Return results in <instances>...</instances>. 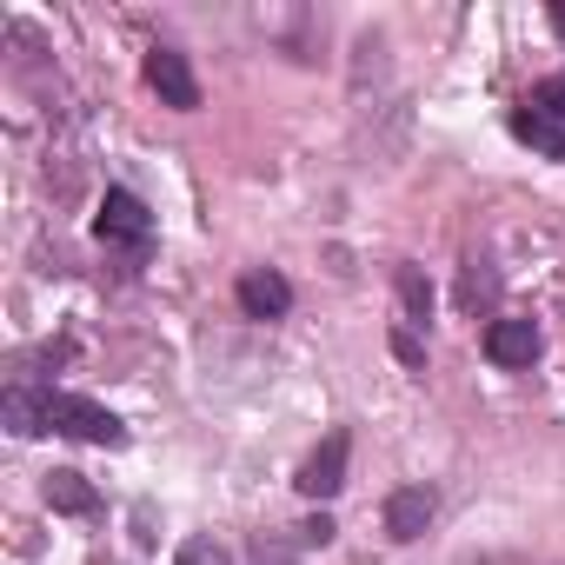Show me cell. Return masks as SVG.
<instances>
[{
    "label": "cell",
    "instance_id": "1",
    "mask_svg": "<svg viewBox=\"0 0 565 565\" xmlns=\"http://www.w3.org/2000/svg\"><path fill=\"white\" fill-rule=\"evenodd\" d=\"M0 419H8V433H21V439H34V433H67V439H87V446H120L127 439V426L100 399H81V393H28V386H8Z\"/></svg>",
    "mask_w": 565,
    "mask_h": 565
},
{
    "label": "cell",
    "instance_id": "2",
    "mask_svg": "<svg viewBox=\"0 0 565 565\" xmlns=\"http://www.w3.org/2000/svg\"><path fill=\"white\" fill-rule=\"evenodd\" d=\"M347 459H353V433H347V426H333V433L300 459L294 486H300L307 499H340V492H347Z\"/></svg>",
    "mask_w": 565,
    "mask_h": 565
},
{
    "label": "cell",
    "instance_id": "3",
    "mask_svg": "<svg viewBox=\"0 0 565 565\" xmlns=\"http://www.w3.org/2000/svg\"><path fill=\"white\" fill-rule=\"evenodd\" d=\"M100 239L120 246V253H147V246H153V213H147V200L127 193V186H107V200H100Z\"/></svg>",
    "mask_w": 565,
    "mask_h": 565
},
{
    "label": "cell",
    "instance_id": "4",
    "mask_svg": "<svg viewBox=\"0 0 565 565\" xmlns=\"http://www.w3.org/2000/svg\"><path fill=\"white\" fill-rule=\"evenodd\" d=\"M147 87L160 94V107H173V114H193L200 107V81H193V67H186V54L180 47H153L147 54Z\"/></svg>",
    "mask_w": 565,
    "mask_h": 565
},
{
    "label": "cell",
    "instance_id": "5",
    "mask_svg": "<svg viewBox=\"0 0 565 565\" xmlns=\"http://www.w3.org/2000/svg\"><path fill=\"white\" fill-rule=\"evenodd\" d=\"M233 300H239V313H246V320H287V313H294V287H287V273H273V266L239 273Z\"/></svg>",
    "mask_w": 565,
    "mask_h": 565
},
{
    "label": "cell",
    "instance_id": "6",
    "mask_svg": "<svg viewBox=\"0 0 565 565\" xmlns=\"http://www.w3.org/2000/svg\"><path fill=\"white\" fill-rule=\"evenodd\" d=\"M486 360L505 366V373H525L539 360V327L532 320H492L486 327Z\"/></svg>",
    "mask_w": 565,
    "mask_h": 565
},
{
    "label": "cell",
    "instance_id": "7",
    "mask_svg": "<svg viewBox=\"0 0 565 565\" xmlns=\"http://www.w3.org/2000/svg\"><path fill=\"white\" fill-rule=\"evenodd\" d=\"M433 512H439V499H433V486H399L393 499H386V539H399V545H413L426 525H433Z\"/></svg>",
    "mask_w": 565,
    "mask_h": 565
},
{
    "label": "cell",
    "instance_id": "8",
    "mask_svg": "<svg viewBox=\"0 0 565 565\" xmlns=\"http://www.w3.org/2000/svg\"><path fill=\"white\" fill-rule=\"evenodd\" d=\"M47 505L67 512V519H94L100 512V492L87 486V472H47Z\"/></svg>",
    "mask_w": 565,
    "mask_h": 565
},
{
    "label": "cell",
    "instance_id": "9",
    "mask_svg": "<svg viewBox=\"0 0 565 565\" xmlns=\"http://www.w3.org/2000/svg\"><path fill=\"white\" fill-rule=\"evenodd\" d=\"M393 287H399L406 327H426V320H433V287H426V273H419L413 259H399V266H393Z\"/></svg>",
    "mask_w": 565,
    "mask_h": 565
},
{
    "label": "cell",
    "instance_id": "10",
    "mask_svg": "<svg viewBox=\"0 0 565 565\" xmlns=\"http://www.w3.org/2000/svg\"><path fill=\"white\" fill-rule=\"evenodd\" d=\"M512 134H519L525 147H539V153L565 160V127H558L552 114H532V107H519V114H512Z\"/></svg>",
    "mask_w": 565,
    "mask_h": 565
},
{
    "label": "cell",
    "instance_id": "11",
    "mask_svg": "<svg viewBox=\"0 0 565 565\" xmlns=\"http://www.w3.org/2000/svg\"><path fill=\"white\" fill-rule=\"evenodd\" d=\"M459 300H466V313H479V307H492V300H499V273H492V259H466Z\"/></svg>",
    "mask_w": 565,
    "mask_h": 565
},
{
    "label": "cell",
    "instance_id": "12",
    "mask_svg": "<svg viewBox=\"0 0 565 565\" xmlns=\"http://www.w3.org/2000/svg\"><path fill=\"white\" fill-rule=\"evenodd\" d=\"M525 107H532V114H552V120H565V74H552V81H539Z\"/></svg>",
    "mask_w": 565,
    "mask_h": 565
},
{
    "label": "cell",
    "instance_id": "13",
    "mask_svg": "<svg viewBox=\"0 0 565 565\" xmlns=\"http://www.w3.org/2000/svg\"><path fill=\"white\" fill-rule=\"evenodd\" d=\"M180 565H233V558H226L213 539H186V545H180Z\"/></svg>",
    "mask_w": 565,
    "mask_h": 565
},
{
    "label": "cell",
    "instance_id": "14",
    "mask_svg": "<svg viewBox=\"0 0 565 565\" xmlns=\"http://www.w3.org/2000/svg\"><path fill=\"white\" fill-rule=\"evenodd\" d=\"M393 353H399L406 366H426V347L413 340V327H393Z\"/></svg>",
    "mask_w": 565,
    "mask_h": 565
},
{
    "label": "cell",
    "instance_id": "15",
    "mask_svg": "<svg viewBox=\"0 0 565 565\" xmlns=\"http://www.w3.org/2000/svg\"><path fill=\"white\" fill-rule=\"evenodd\" d=\"M300 539H307V545H327V539H333V519H327V512H320V519H307V525H300Z\"/></svg>",
    "mask_w": 565,
    "mask_h": 565
},
{
    "label": "cell",
    "instance_id": "16",
    "mask_svg": "<svg viewBox=\"0 0 565 565\" xmlns=\"http://www.w3.org/2000/svg\"><path fill=\"white\" fill-rule=\"evenodd\" d=\"M466 565H532V558H519V552H492V558H466Z\"/></svg>",
    "mask_w": 565,
    "mask_h": 565
},
{
    "label": "cell",
    "instance_id": "17",
    "mask_svg": "<svg viewBox=\"0 0 565 565\" xmlns=\"http://www.w3.org/2000/svg\"><path fill=\"white\" fill-rule=\"evenodd\" d=\"M552 28H558V34H565V8H552Z\"/></svg>",
    "mask_w": 565,
    "mask_h": 565
}]
</instances>
